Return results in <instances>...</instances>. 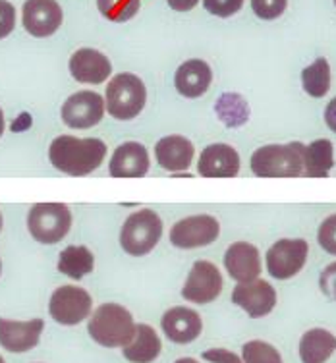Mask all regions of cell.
<instances>
[{
	"label": "cell",
	"mask_w": 336,
	"mask_h": 363,
	"mask_svg": "<svg viewBox=\"0 0 336 363\" xmlns=\"http://www.w3.org/2000/svg\"><path fill=\"white\" fill-rule=\"evenodd\" d=\"M0 272H2V261H0Z\"/></svg>",
	"instance_id": "40"
},
{
	"label": "cell",
	"mask_w": 336,
	"mask_h": 363,
	"mask_svg": "<svg viewBox=\"0 0 336 363\" xmlns=\"http://www.w3.org/2000/svg\"><path fill=\"white\" fill-rule=\"evenodd\" d=\"M0 363H4V359H2V356H0Z\"/></svg>",
	"instance_id": "41"
},
{
	"label": "cell",
	"mask_w": 336,
	"mask_h": 363,
	"mask_svg": "<svg viewBox=\"0 0 336 363\" xmlns=\"http://www.w3.org/2000/svg\"><path fill=\"white\" fill-rule=\"evenodd\" d=\"M197 172L203 178H234L240 172V155L226 143L207 145L199 155Z\"/></svg>",
	"instance_id": "14"
},
{
	"label": "cell",
	"mask_w": 336,
	"mask_h": 363,
	"mask_svg": "<svg viewBox=\"0 0 336 363\" xmlns=\"http://www.w3.org/2000/svg\"><path fill=\"white\" fill-rule=\"evenodd\" d=\"M162 236L161 217L151 209L132 213L122 224L120 245L133 257H143L157 247Z\"/></svg>",
	"instance_id": "5"
},
{
	"label": "cell",
	"mask_w": 336,
	"mask_h": 363,
	"mask_svg": "<svg viewBox=\"0 0 336 363\" xmlns=\"http://www.w3.org/2000/svg\"><path fill=\"white\" fill-rule=\"evenodd\" d=\"M232 301L242 308L252 319H261L276 306V290L267 280L240 282L232 292Z\"/></svg>",
	"instance_id": "13"
},
{
	"label": "cell",
	"mask_w": 336,
	"mask_h": 363,
	"mask_svg": "<svg viewBox=\"0 0 336 363\" xmlns=\"http://www.w3.org/2000/svg\"><path fill=\"white\" fill-rule=\"evenodd\" d=\"M335 4H336V0H335Z\"/></svg>",
	"instance_id": "42"
},
{
	"label": "cell",
	"mask_w": 336,
	"mask_h": 363,
	"mask_svg": "<svg viewBox=\"0 0 336 363\" xmlns=\"http://www.w3.org/2000/svg\"><path fill=\"white\" fill-rule=\"evenodd\" d=\"M106 157L105 141L97 138L58 135L49 147L50 164L68 176H87L95 172Z\"/></svg>",
	"instance_id": "1"
},
{
	"label": "cell",
	"mask_w": 336,
	"mask_h": 363,
	"mask_svg": "<svg viewBox=\"0 0 336 363\" xmlns=\"http://www.w3.org/2000/svg\"><path fill=\"white\" fill-rule=\"evenodd\" d=\"M336 352V338L325 328H311L300 340L301 363H325Z\"/></svg>",
	"instance_id": "23"
},
{
	"label": "cell",
	"mask_w": 336,
	"mask_h": 363,
	"mask_svg": "<svg viewBox=\"0 0 336 363\" xmlns=\"http://www.w3.org/2000/svg\"><path fill=\"white\" fill-rule=\"evenodd\" d=\"M72 77L79 84H105L112 74V64L103 52L95 49H79L70 56Z\"/></svg>",
	"instance_id": "17"
},
{
	"label": "cell",
	"mask_w": 336,
	"mask_h": 363,
	"mask_svg": "<svg viewBox=\"0 0 336 363\" xmlns=\"http://www.w3.org/2000/svg\"><path fill=\"white\" fill-rule=\"evenodd\" d=\"M16 28V10L8 0H0V39L8 37Z\"/></svg>",
	"instance_id": "32"
},
{
	"label": "cell",
	"mask_w": 336,
	"mask_h": 363,
	"mask_svg": "<svg viewBox=\"0 0 336 363\" xmlns=\"http://www.w3.org/2000/svg\"><path fill=\"white\" fill-rule=\"evenodd\" d=\"M174 363H199V362L194 359V357H180V359H176Z\"/></svg>",
	"instance_id": "37"
},
{
	"label": "cell",
	"mask_w": 336,
	"mask_h": 363,
	"mask_svg": "<svg viewBox=\"0 0 336 363\" xmlns=\"http://www.w3.org/2000/svg\"><path fill=\"white\" fill-rule=\"evenodd\" d=\"M141 0H97V8L106 20L130 21L138 16Z\"/></svg>",
	"instance_id": "27"
},
{
	"label": "cell",
	"mask_w": 336,
	"mask_h": 363,
	"mask_svg": "<svg viewBox=\"0 0 336 363\" xmlns=\"http://www.w3.org/2000/svg\"><path fill=\"white\" fill-rule=\"evenodd\" d=\"M168 6L176 12H189L199 4V0H167Z\"/></svg>",
	"instance_id": "35"
},
{
	"label": "cell",
	"mask_w": 336,
	"mask_h": 363,
	"mask_svg": "<svg viewBox=\"0 0 336 363\" xmlns=\"http://www.w3.org/2000/svg\"><path fill=\"white\" fill-rule=\"evenodd\" d=\"M162 333L167 335L170 342L189 344L199 338L203 330V321L197 311L184 306L168 309L161 319Z\"/></svg>",
	"instance_id": "16"
},
{
	"label": "cell",
	"mask_w": 336,
	"mask_h": 363,
	"mask_svg": "<svg viewBox=\"0 0 336 363\" xmlns=\"http://www.w3.org/2000/svg\"><path fill=\"white\" fill-rule=\"evenodd\" d=\"M203 6L209 14L218 16V18H230L242 10L244 0H203Z\"/></svg>",
	"instance_id": "31"
},
{
	"label": "cell",
	"mask_w": 336,
	"mask_h": 363,
	"mask_svg": "<svg viewBox=\"0 0 336 363\" xmlns=\"http://www.w3.org/2000/svg\"><path fill=\"white\" fill-rule=\"evenodd\" d=\"M29 234L39 244L52 245L68 236L72 213L64 203H37L28 215Z\"/></svg>",
	"instance_id": "6"
},
{
	"label": "cell",
	"mask_w": 336,
	"mask_h": 363,
	"mask_svg": "<svg viewBox=\"0 0 336 363\" xmlns=\"http://www.w3.org/2000/svg\"><path fill=\"white\" fill-rule=\"evenodd\" d=\"M335 167V147L329 140H317L303 149V176L327 178Z\"/></svg>",
	"instance_id": "24"
},
{
	"label": "cell",
	"mask_w": 336,
	"mask_h": 363,
	"mask_svg": "<svg viewBox=\"0 0 336 363\" xmlns=\"http://www.w3.org/2000/svg\"><path fill=\"white\" fill-rule=\"evenodd\" d=\"M325 122H327V126L336 133V97L330 101L329 105H327V111H325Z\"/></svg>",
	"instance_id": "36"
},
{
	"label": "cell",
	"mask_w": 336,
	"mask_h": 363,
	"mask_svg": "<svg viewBox=\"0 0 336 363\" xmlns=\"http://www.w3.org/2000/svg\"><path fill=\"white\" fill-rule=\"evenodd\" d=\"M147 103V89L135 74H116L106 85L105 105L112 118L133 120Z\"/></svg>",
	"instance_id": "4"
},
{
	"label": "cell",
	"mask_w": 336,
	"mask_h": 363,
	"mask_svg": "<svg viewBox=\"0 0 336 363\" xmlns=\"http://www.w3.org/2000/svg\"><path fill=\"white\" fill-rule=\"evenodd\" d=\"M317 242L330 255H336V215L325 218L317 232Z\"/></svg>",
	"instance_id": "30"
},
{
	"label": "cell",
	"mask_w": 336,
	"mask_h": 363,
	"mask_svg": "<svg viewBox=\"0 0 336 363\" xmlns=\"http://www.w3.org/2000/svg\"><path fill=\"white\" fill-rule=\"evenodd\" d=\"M224 267L236 282H252L261 274L259 250L247 242H236L224 253Z\"/></svg>",
	"instance_id": "19"
},
{
	"label": "cell",
	"mask_w": 336,
	"mask_h": 363,
	"mask_svg": "<svg viewBox=\"0 0 336 363\" xmlns=\"http://www.w3.org/2000/svg\"><path fill=\"white\" fill-rule=\"evenodd\" d=\"M135 323L132 313L118 303L99 306L87 323V333L93 340L105 348H124L135 335Z\"/></svg>",
	"instance_id": "2"
},
{
	"label": "cell",
	"mask_w": 336,
	"mask_h": 363,
	"mask_svg": "<svg viewBox=\"0 0 336 363\" xmlns=\"http://www.w3.org/2000/svg\"><path fill=\"white\" fill-rule=\"evenodd\" d=\"M301 85L309 97L321 99L330 89V66L327 58H317L315 62L309 64L306 70L301 72Z\"/></svg>",
	"instance_id": "26"
},
{
	"label": "cell",
	"mask_w": 336,
	"mask_h": 363,
	"mask_svg": "<svg viewBox=\"0 0 336 363\" xmlns=\"http://www.w3.org/2000/svg\"><path fill=\"white\" fill-rule=\"evenodd\" d=\"M309 255V245L306 240H279L276 244L269 247L267 259V271L273 279L288 280L296 277L303 269Z\"/></svg>",
	"instance_id": "8"
},
{
	"label": "cell",
	"mask_w": 336,
	"mask_h": 363,
	"mask_svg": "<svg viewBox=\"0 0 336 363\" xmlns=\"http://www.w3.org/2000/svg\"><path fill=\"white\" fill-rule=\"evenodd\" d=\"M196 147L184 135H167L155 145V159L168 172H182L191 167Z\"/></svg>",
	"instance_id": "20"
},
{
	"label": "cell",
	"mask_w": 336,
	"mask_h": 363,
	"mask_svg": "<svg viewBox=\"0 0 336 363\" xmlns=\"http://www.w3.org/2000/svg\"><path fill=\"white\" fill-rule=\"evenodd\" d=\"M43 327V319L10 321L0 317V346L12 354H26L39 344Z\"/></svg>",
	"instance_id": "15"
},
{
	"label": "cell",
	"mask_w": 336,
	"mask_h": 363,
	"mask_svg": "<svg viewBox=\"0 0 336 363\" xmlns=\"http://www.w3.org/2000/svg\"><path fill=\"white\" fill-rule=\"evenodd\" d=\"M203 359L209 363H242L234 352H228V350L224 348H213L203 352Z\"/></svg>",
	"instance_id": "34"
},
{
	"label": "cell",
	"mask_w": 336,
	"mask_h": 363,
	"mask_svg": "<svg viewBox=\"0 0 336 363\" xmlns=\"http://www.w3.org/2000/svg\"><path fill=\"white\" fill-rule=\"evenodd\" d=\"M303 143L259 147L252 155L253 174L259 178H298L303 176Z\"/></svg>",
	"instance_id": "3"
},
{
	"label": "cell",
	"mask_w": 336,
	"mask_h": 363,
	"mask_svg": "<svg viewBox=\"0 0 336 363\" xmlns=\"http://www.w3.org/2000/svg\"><path fill=\"white\" fill-rule=\"evenodd\" d=\"M2 133H4V112L0 108V138H2Z\"/></svg>",
	"instance_id": "38"
},
{
	"label": "cell",
	"mask_w": 336,
	"mask_h": 363,
	"mask_svg": "<svg viewBox=\"0 0 336 363\" xmlns=\"http://www.w3.org/2000/svg\"><path fill=\"white\" fill-rule=\"evenodd\" d=\"M220 236V224L211 215H194L186 217L172 226L170 244L178 250H196L217 242Z\"/></svg>",
	"instance_id": "9"
},
{
	"label": "cell",
	"mask_w": 336,
	"mask_h": 363,
	"mask_svg": "<svg viewBox=\"0 0 336 363\" xmlns=\"http://www.w3.org/2000/svg\"><path fill=\"white\" fill-rule=\"evenodd\" d=\"M213 82V70L205 60L191 58L176 70L174 85L176 91L186 99L203 97Z\"/></svg>",
	"instance_id": "21"
},
{
	"label": "cell",
	"mask_w": 336,
	"mask_h": 363,
	"mask_svg": "<svg viewBox=\"0 0 336 363\" xmlns=\"http://www.w3.org/2000/svg\"><path fill=\"white\" fill-rule=\"evenodd\" d=\"M288 0H252V10L261 20H276L284 14Z\"/></svg>",
	"instance_id": "29"
},
{
	"label": "cell",
	"mask_w": 336,
	"mask_h": 363,
	"mask_svg": "<svg viewBox=\"0 0 336 363\" xmlns=\"http://www.w3.org/2000/svg\"><path fill=\"white\" fill-rule=\"evenodd\" d=\"M106 111L105 99L95 91H77L62 105V120L66 126L87 130L97 126Z\"/></svg>",
	"instance_id": "11"
},
{
	"label": "cell",
	"mask_w": 336,
	"mask_h": 363,
	"mask_svg": "<svg viewBox=\"0 0 336 363\" xmlns=\"http://www.w3.org/2000/svg\"><path fill=\"white\" fill-rule=\"evenodd\" d=\"M151 159L145 147L138 141H126L112 153L108 170L114 178H143L149 172Z\"/></svg>",
	"instance_id": "18"
},
{
	"label": "cell",
	"mask_w": 336,
	"mask_h": 363,
	"mask_svg": "<svg viewBox=\"0 0 336 363\" xmlns=\"http://www.w3.org/2000/svg\"><path fill=\"white\" fill-rule=\"evenodd\" d=\"M0 230H2V213H0Z\"/></svg>",
	"instance_id": "39"
},
{
	"label": "cell",
	"mask_w": 336,
	"mask_h": 363,
	"mask_svg": "<svg viewBox=\"0 0 336 363\" xmlns=\"http://www.w3.org/2000/svg\"><path fill=\"white\" fill-rule=\"evenodd\" d=\"M21 14L23 28L33 37L55 35L64 20L62 8L56 0H26Z\"/></svg>",
	"instance_id": "12"
},
{
	"label": "cell",
	"mask_w": 336,
	"mask_h": 363,
	"mask_svg": "<svg viewBox=\"0 0 336 363\" xmlns=\"http://www.w3.org/2000/svg\"><path fill=\"white\" fill-rule=\"evenodd\" d=\"M93 300L87 290L84 288L66 286L56 288L49 301V313L56 323L66 325V327H74L85 321L89 313H91Z\"/></svg>",
	"instance_id": "7"
},
{
	"label": "cell",
	"mask_w": 336,
	"mask_h": 363,
	"mask_svg": "<svg viewBox=\"0 0 336 363\" xmlns=\"http://www.w3.org/2000/svg\"><path fill=\"white\" fill-rule=\"evenodd\" d=\"M223 292V274L211 261L199 259L194 263L191 271L188 272V279L184 282L182 296L184 300L205 306L215 301Z\"/></svg>",
	"instance_id": "10"
},
{
	"label": "cell",
	"mask_w": 336,
	"mask_h": 363,
	"mask_svg": "<svg viewBox=\"0 0 336 363\" xmlns=\"http://www.w3.org/2000/svg\"><path fill=\"white\" fill-rule=\"evenodd\" d=\"M242 357L245 363H282L279 350L263 340L245 342L242 348Z\"/></svg>",
	"instance_id": "28"
},
{
	"label": "cell",
	"mask_w": 336,
	"mask_h": 363,
	"mask_svg": "<svg viewBox=\"0 0 336 363\" xmlns=\"http://www.w3.org/2000/svg\"><path fill=\"white\" fill-rule=\"evenodd\" d=\"M95 267V257L85 245H68L58 255V271L74 280L84 279Z\"/></svg>",
	"instance_id": "25"
},
{
	"label": "cell",
	"mask_w": 336,
	"mask_h": 363,
	"mask_svg": "<svg viewBox=\"0 0 336 363\" xmlns=\"http://www.w3.org/2000/svg\"><path fill=\"white\" fill-rule=\"evenodd\" d=\"M161 338L157 336L153 327L140 323L135 327L132 342L122 348V354L128 362L132 363H153L157 357L161 356Z\"/></svg>",
	"instance_id": "22"
},
{
	"label": "cell",
	"mask_w": 336,
	"mask_h": 363,
	"mask_svg": "<svg viewBox=\"0 0 336 363\" xmlns=\"http://www.w3.org/2000/svg\"><path fill=\"white\" fill-rule=\"evenodd\" d=\"M319 286L325 296H329L330 300L336 301V263H330L319 277Z\"/></svg>",
	"instance_id": "33"
}]
</instances>
